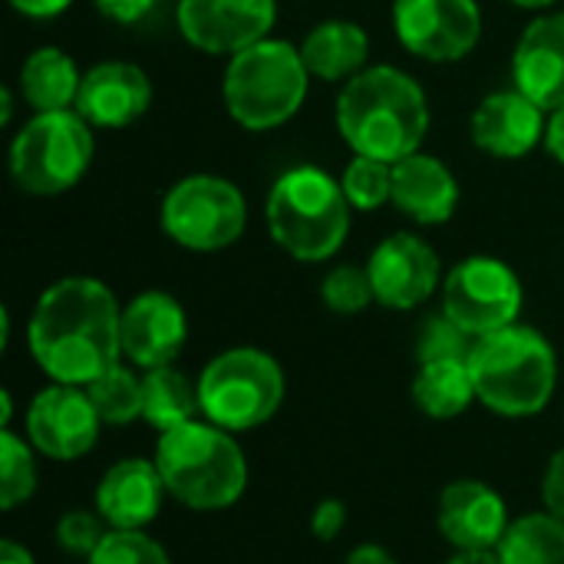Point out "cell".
I'll use <instances>...</instances> for the list:
<instances>
[{"label": "cell", "instance_id": "cell-39", "mask_svg": "<svg viewBox=\"0 0 564 564\" xmlns=\"http://www.w3.org/2000/svg\"><path fill=\"white\" fill-rule=\"evenodd\" d=\"M545 149H549V155H552L558 165H564V106H558L555 112H549Z\"/></svg>", "mask_w": 564, "mask_h": 564}, {"label": "cell", "instance_id": "cell-23", "mask_svg": "<svg viewBox=\"0 0 564 564\" xmlns=\"http://www.w3.org/2000/svg\"><path fill=\"white\" fill-rule=\"evenodd\" d=\"M79 86H83L79 66L59 46H40L20 66V99L33 112L76 109Z\"/></svg>", "mask_w": 564, "mask_h": 564}, {"label": "cell", "instance_id": "cell-17", "mask_svg": "<svg viewBox=\"0 0 564 564\" xmlns=\"http://www.w3.org/2000/svg\"><path fill=\"white\" fill-rule=\"evenodd\" d=\"M509 525V506L489 482L456 479L443 486L436 502V529L453 549H499Z\"/></svg>", "mask_w": 564, "mask_h": 564}, {"label": "cell", "instance_id": "cell-2", "mask_svg": "<svg viewBox=\"0 0 564 564\" xmlns=\"http://www.w3.org/2000/svg\"><path fill=\"white\" fill-rule=\"evenodd\" d=\"M334 122L354 155L397 165L423 149L430 132V99L406 69L373 63L340 86Z\"/></svg>", "mask_w": 564, "mask_h": 564}, {"label": "cell", "instance_id": "cell-4", "mask_svg": "<svg viewBox=\"0 0 564 564\" xmlns=\"http://www.w3.org/2000/svg\"><path fill=\"white\" fill-rule=\"evenodd\" d=\"M479 403L502 420H532L549 410L558 387V354L552 340L529 327L512 324L479 337L469 354Z\"/></svg>", "mask_w": 564, "mask_h": 564}, {"label": "cell", "instance_id": "cell-28", "mask_svg": "<svg viewBox=\"0 0 564 564\" xmlns=\"http://www.w3.org/2000/svg\"><path fill=\"white\" fill-rule=\"evenodd\" d=\"M36 449L26 436L13 430H0V509L13 512L17 506L30 502L40 486Z\"/></svg>", "mask_w": 564, "mask_h": 564}, {"label": "cell", "instance_id": "cell-34", "mask_svg": "<svg viewBox=\"0 0 564 564\" xmlns=\"http://www.w3.org/2000/svg\"><path fill=\"white\" fill-rule=\"evenodd\" d=\"M347 502L340 499H321L314 509H311V519H307V529L317 542H337L347 529Z\"/></svg>", "mask_w": 564, "mask_h": 564}, {"label": "cell", "instance_id": "cell-31", "mask_svg": "<svg viewBox=\"0 0 564 564\" xmlns=\"http://www.w3.org/2000/svg\"><path fill=\"white\" fill-rule=\"evenodd\" d=\"M476 347V337L466 334L446 311L430 314L420 324L416 334V364H433V360H469Z\"/></svg>", "mask_w": 564, "mask_h": 564}, {"label": "cell", "instance_id": "cell-12", "mask_svg": "<svg viewBox=\"0 0 564 564\" xmlns=\"http://www.w3.org/2000/svg\"><path fill=\"white\" fill-rule=\"evenodd\" d=\"M102 420L86 393V387L50 383L26 406V440L53 463H76L89 456L99 443Z\"/></svg>", "mask_w": 564, "mask_h": 564}, {"label": "cell", "instance_id": "cell-16", "mask_svg": "<svg viewBox=\"0 0 564 564\" xmlns=\"http://www.w3.org/2000/svg\"><path fill=\"white\" fill-rule=\"evenodd\" d=\"M545 129L549 109H542L516 86L489 93L469 119V135L476 149H482L492 159L529 155L532 149L545 145Z\"/></svg>", "mask_w": 564, "mask_h": 564}, {"label": "cell", "instance_id": "cell-3", "mask_svg": "<svg viewBox=\"0 0 564 564\" xmlns=\"http://www.w3.org/2000/svg\"><path fill=\"white\" fill-rule=\"evenodd\" d=\"M152 459L169 499L192 512H225L248 489V456L238 436L205 416L159 433Z\"/></svg>", "mask_w": 564, "mask_h": 564}, {"label": "cell", "instance_id": "cell-19", "mask_svg": "<svg viewBox=\"0 0 564 564\" xmlns=\"http://www.w3.org/2000/svg\"><path fill=\"white\" fill-rule=\"evenodd\" d=\"M169 492L159 476L155 459H119L112 463L93 492V509L102 516L109 529L145 532L165 506Z\"/></svg>", "mask_w": 564, "mask_h": 564}, {"label": "cell", "instance_id": "cell-29", "mask_svg": "<svg viewBox=\"0 0 564 564\" xmlns=\"http://www.w3.org/2000/svg\"><path fill=\"white\" fill-rule=\"evenodd\" d=\"M340 185L354 212H377L383 205H393V165L390 162L354 155L340 175Z\"/></svg>", "mask_w": 564, "mask_h": 564}, {"label": "cell", "instance_id": "cell-22", "mask_svg": "<svg viewBox=\"0 0 564 564\" xmlns=\"http://www.w3.org/2000/svg\"><path fill=\"white\" fill-rule=\"evenodd\" d=\"M304 66L321 83H347L370 63V36L354 20H324L301 43Z\"/></svg>", "mask_w": 564, "mask_h": 564}, {"label": "cell", "instance_id": "cell-26", "mask_svg": "<svg viewBox=\"0 0 564 564\" xmlns=\"http://www.w3.org/2000/svg\"><path fill=\"white\" fill-rule=\"evenodd\" d=\"M499 555L506 564H564V519L545 509L512 519Z\"/></svg>", "mask_w": 564, "mask_h": 564}, {"label": "cell", "instance_id": "cell-21", "mask_svg": "<svg viewBox=\"0 0 564 564\" xmlns=\"http://www.w3.org/2000/svg\"><path fill=\"white\" fill-rule=\"evenodd\" d=\"M393 205L423 228L446 225L459 208V178L443 159L420 149L393 165Z\"/></svg>", "mask_w": 564, "mask_h": 564}, {"label": "cell", "instance_id": "cell-40", "mask_svg": "<svg viewBox=\"0 0 564 564\" xmlns=\"http://www.w3.org/2000/svg\"><path fill=\"white\" fill-rule=\"evenodd\" d=\"M443 564H506L499 549H453Z\"/></svg>", "mask_w": 564, "mask_h": 564}, {"label": "cell", "instance_id": "cell-27", "mask_svg": "<svg viewBox=\"0 0 564 564\" xmlns=\"http://www.w3.org/2000/svg\"><path fill=\"white\" fill-rule=\"evenodd\" d=\"M86 393L106 426H129L142 420V377L126 360H119L102 377H96L86 387Z\"/></svg>", "mask_w": 564, "mask_h": 564}, {"label": "cell", "instance_id": "cell-15", "mask_svg": "<svg viewBox=\"0 0 564 564\" xmlns=\"http://www.w3.org/2000/svg\"><path fill=\"white\" fill-rule=\"evenodd\" d=\"M122 360L135 370L169 367L182 357L188 344V314L169 291H142L122 304L119 321Z\"/></svg>", "mask_w": 564, "mask_h": 564}, {"label": "cell", "instance_id": "cell-35", "mask_svg": "<svg viewBox=\"0 0 564 564\" xmlns=\"http://www.w3.org/2000/svg\"><path fill=\"white\" fill-rule=\"evenodd\" d=\"M542 506L545 512L564 519V446L549 459L542 476Z\"/></svg>", "mask_w": 564, "mask_h": 564}, {"label": "cell", "instance_id": "cell-5", "mask_svg": "<svg viewBox=\"0 0 564 564\" xmlns=\"http://www.w3.org/2000/svg\"><path fill=\"white\" fill-rule=\"evenodd\" d=\"M264 218L271 241L301 264L330 261L347 235L354 208L340 178L317 165H294L268 192Z\"/></svg>", "mask_w": 564, "mask_h": 564}, {"label": "cell", "instance_id": "cell-41", "mask_svg": "<svg viewBox=\"0 0 564 564\" xmlns=\"http://www.w3.org/2000/svg\"><path fill=\"white\" fill-rule=\"evenodd\" d=\"M0 564H36V558L13 539H3L0 542Z\"/></svg>", "mask_w": 564, "mask_h": 564}, {"label": "cell", "instance_id": "cell-1", "mask_svg": "<svg viewBox=\"0 0 564 564\" xmlns=\"http://www.w3.org/2000/svg\"><path fill=\"white\" fill-rule=\"evenodd\" d=\"M122 304L112 288L89 274L53 281L33 304L26 347L50 383L89 387L122 360Z\"/></svg>", "mask_w": 564, "mask_h": 564}, {"label": "cell", "instance_id": "cell-6", "mask_svg": "<svg viewBox=\"0 0 564 564\" xmlns=\"http://www.w3.org/2000/svg\"><path fill=\"white\" fill-rule=\"evenodd\" d=\"M301 46L268 36L235 56H228L221 99L228 116L248 132H271L291 122L311 89Z\"/></svg>", "mask_w": 564, "mask_h": 564}, {"label": "cell", "instance_id": "cell-11", "mask_svg": "<svg viewBox=\"0 0 564 564\" xmlns=\"http://www.w3.org/2000/svg\"><path fill=\"white\" fill-rule=\"evenodd\" d=\"M393 30L426 63L466 59L482 40L479 0H393Z\"/></svg>", "mask_w": 564, "mask_h": 564}, {"label": "cell", "instance_id": "cell-14", "mask_svg": "<svg viewBox=\"0 0 564 564\" xmlns=\"http://www.w3.org/2000/svg\"><path fill=\"white\" fill-rule=\"evenodd\" d=\"M278 0H178V33L202 53L235 56L271 36Z\"/></svg>", "mask_w": 564, "mask_h": 564}, {"label": "cell", "instance_id": "cell-42", "mask_svg": "<svg viewBox=\"0 0 564 564\" xmlns=\"http://www.w3.org/2000/svg\"><path fill=\"white\" fill-rule=\"evenodd\" d=\"M10 119H13V89L3 86L0 89V126H10Z\"/></svg>", "mask_w": 564, "mask_h": 564}, {"label": "cell", "instance_id": "cell-38", "mask_svg": "<svg viewBox=\"0 0 564 564\" xmlns=\"http://www.w3.org/2000/svg\"><path fill=\"white\" fill-rule=\"evenodd\" d=\"M344 564H400V562H397V555H393L387 545H380V542H360L357 549H350V552H347V562Z\"/></svg>", "mask_w": 564, "mask_h": 564}, {"label": "cell", "instance_id": "cell-43", "mask_svg": "<svg viewBox=\"0 0 564 564\" xmlns=\"http://www.w3.org/2000/svg\"><path fill=\"white\" fill-rule=\"evenodd\" d=\"M509 3L519 7V10H542V13H545V10H552L558 0H509Z\"/></svg>", "mask_w": 564, "mask_h": 564}, {"label": "cell", "instance_id": "cell-7", "mask_svg": "<svg viewBox=\"0 0 564 564\" xmlns=\"http://www.w3.org/2000/svg\"><path fill=\"white\" fill-rule=\"evenodd\" d=\"M96 155V132L76 109L33 112L10 139L7 165L20 192L53 198L83 182Z\"/></svg>", "mask_w": 564, "mask_h": 564}, {"label": "cell", "instance_id": "cell-24", "mask_svg": "<svg viewBox=\"0 0 564 564\" xmlns=\"http://www.w3.org/2000/svg\"><path fill=\"white\" fill-rule=\"evenodd\" d=\"M410 397H413V406L423 416L440 420V423L456 420L473 403H479L469 360H433V364H420L416 367V377L410 383Z\"/></svg>", "mask_w": 564, "mask_h": 564}, {"label": "cell", "instance_id": "cell-18", "mask_svg": "<svg viewBox=\"0 0 564 564\" xmlns=\"http://www.w3.org/2000/svg\"><path fill=\"white\" fill-rule=\"evenodd\" d=\"M152 106V79L129 59H106L83 73L76 112L93 129H126Z\"/></svg>", "mask_w": 564, "mask_h": 564}, {"label": "cell", "instance_id": "cell-33", "mask_svg": "<svg viewBox=\"0 0 564 564\" xmlns=\"http://www.w3.org/2000/svg\"><path fill=\"white\" fill-rule=\"evenodd\" d=\"M106 532H109V525L102 522V516L96 509H69L56 522V542H59V549L66 555H73V558H83V562L99 549V542L106 539Z\"/></svg>", "mask_w": 564, "mask_h": 564}, {"label": "cell", "instance_id": "cell-36", "mask_svg": "<svg viewBox=\"0 0 564 564\" xmlns=\"http://www.w3.org/2000/svg\"><path fill=\"white\" fill-rule=\"evenodd\" d=\"M152 7H155V0H96V10L106 20L122 23V26H132V23L145 20Z\"/></svg>", "mask_w": 564, "mask_h": 564}, {"label": "cell", "instance_id": "cell-13", "mask_svg": "<svg viewBox=\"0 0 564 564\" xmlns=\"http://www.w3.org/2000/svg\"><path fill=\"white\" fill-rule=\"evenodd\" d=\"M377 304L387 311H416L443 291V261L436 248L416 231L387 235L367 261Z\"/></svg>", "mask_w": 564, "mask_h": 564}, {"label": "cell", "instance_id": "cell-10", "mask_svg": "<svg viewBox=\"0 0 564 564\" xmlns=\"http://www.w3.org/2000/svg\"><path fill=\"white\" fill-rule=\"evenodd\" d=\"M440 297V311H446L476 340L519 324L525 307L522 278L512 271V264L492 254H469L453 264L443 278Z\"/></svg>", "mask_w": 564, "mask_h": 564}, {"label": "cell", "instance_id": "cell-37", "mask_svg": "<svg viewBox=\"0 0 564 564\" xmlns=\"http://www.w3.org/2000/svg\"><path fill=\"white\" fill-rule=\"evenodd\" d=\"M7 3L30 20H50V17H59L63 10H69L73 0H7Z\"/></svg>", "mask_w": 564, "mask_h": 564}, {"label": "cell", "instance_id": "cell-8", "mask_svg": "<svg viewBox=\"0 0 564 564\" xmlns=\"http://www.w3.org/2000/svg\"><path fill=\"white\" fill-rule=\"evenodd\" d=\"M288 397L281 364L261 347H231L198 373L202 416L228 433H251L278 416Z\"/></svg>", "mask_w": 564, "mask_h": 564}, {"label": "cell", "instance_id": "cell-30", "mask_svg": "<svg viewBox=\"0 0 564 564\" xmlns=\"http://www.w3.org/2000/svg\"><path fill=\"white\" fill-rule=\"evenodd\" d=\"M321 301L327 304V311L340 314V317H354L364 314L370 304H377L373 284H370V271L367 264H337L324 274L321 281Z\"/></svg>", "mask_w": 564, "mask_h": 564}, {"label": "cell", "instance_id": "cell-25", "mask_svg": "<svg viewBox=\"0 0 564 564\" xmlns=\"http://www.w3.org/2000/svg\"><path fill=\"white\" fill-rule=\"evenodd\" d=\"M202 416L198 380L185 377L175 364L142 373V423L169 433Z\"/></svg>", "mask_w": 564, "mask_h": 564}, {"label": "cell", "instance_id": "cell-9", "mask_svg": "<svg viewBox=\"0 0 564 564\" xmlns=\"http://www.w3.org/2000/svg\"><path fill=\"white\" fill-rule=\"evenodd\" d=\"M162 231L185 251L215 254L231 248L248 228L245 192L212 172H195L169 185L159 205Z\"/></svg>", "mask_w": 564, "mask_h": 564}, {"label": "cell", "instance_id": "cell-32", "mask_svg": "<svg viewBox=\"0 0 564 564\" xmlns=\"http://www.w3.org/2000/svg\"><path fill=\"white\" fill-rule=\"evenodd\" d=\"M83 564H172L162 542H155L149 532H122L109 529L99 549Z\"/></svg>", "mask_w": 564, "mask_h": 564}, {"label": "cell", "instance_id": "cell-20", "mask_svg": "<svg viewBox=\"0 0 564 564\" xmlns=\"http://www.w3.org/2000/svg\"><path fill=\"white\" fill-rule=\"evenodd\" d=\"M512 86L555 112L564 106V10L539 13L516 40Z\"/></svg>", "mask_w": 564, "mask_h": 564}]
</instances>
